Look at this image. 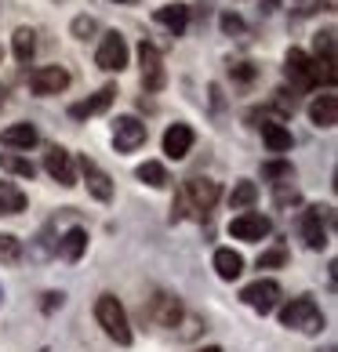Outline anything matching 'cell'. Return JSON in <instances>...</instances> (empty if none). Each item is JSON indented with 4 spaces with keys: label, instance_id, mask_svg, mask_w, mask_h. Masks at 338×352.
Wrapping results in <instances>:
<instances>
[{
    "label": "cell",
    "instance_id": "obj_1",
    "mask_svg": "<svg viewBox=\"0 0 338 352\" xmlns=\"http://www.w3.org/2000/svg\"><path fill=\"white\" fill-rule=\"evenodd\" d=\"M95 320H98V327L106 331L116 345H131V323H127V312H124V305L116 302L113 294H98Z\"/></svg>",
    "mask_w": 338,
    "mask_h": 352
},
{
    "label": "cell",
    "instance_id": "obj_2",
    "mask_svg": "<svg viewBox=\"0 0 338 352\" xmlns=\"http://www.w3.org/2000/svg\"><path fill=\"white\" fill-rule=\"evenodd\" d=\"M280 323H284L288 331L317 334V331L324 327V312L317 309L313 298H291V302L280 309Z\"/></svg>",
    "mask_w": 338,
    "mask_h": 352
},
{
    "label": "cell",
    "instance_id": "obj_3",
    "mask_svg": "<svg viewBox=\"0 0 338 352\" xmlns=\"http://www.w3.org/2000/svg\"><path fill=\"white\" fill-rule=\"evenodd\" d=\"M284 73H288V80L298 91H309V87L317 84V66H313V58H309L302 47H291L288 51V58H284Z\"/></svg>",
    "mask_w": 338,
    "mask_h": 352
},
{
    "label": "cell",
    "instance_id": "obj_4",
    "mask_svg": "<svg viewBox=\"0 0 338 352\" xmlns=\"http://www.w3.org/2000/svg\"><path fill=\"white\" fill-rule=\"evenodd\" d=\"M240 298H244V305H251L255 312L266 316V312H273L277 302H280V283L277 280H255L240 291Z\"/></svg>",
    "mask_w": 338,
    "mask_h": 352
},
{
    "label": "cell",
    "instance_id": "obj_5",
    "mask_svg": "<svg viewBox=\"0 0 338 352\" xmlns=\"http://www.w3.org/2000/svg\"><path fill=\"white\" fill-rule=\"evenodd\" d=\"M229 232L237 240H248V243H258V240H266L269 232H273V221L266 214H258V211H244L229 221Z\"/></svg>",
    "mask_w": 338,
    "mask_h": 352
},
{
    "label": "cell",
    "instance_id": "obj_6",
    "mask_svg": "<svg viewBox=\"0 0 338 352\" xmlns=\"http://www.w3.org/2000/svg\"><path fill=\"white\" fill-rule=\"evenodd\" d=\"M142 142H146V124H142L138 116H116V124H113L116 153H135Z\"/></svg>",
    "mask_w": 338,
    "mask_h": 352
},
{
    "label": "cell",
    "instance_id": "obj_7",
    "mask_svg": "<svg viewBox=\"0 0 338 352\" xmlns=\"http://www.w3.org/2000/svg\"><path fill=\"white\" fill-rule=\"evenodd\" d=\"M95 62L106 73H120L127 66V44H124V36L120 33H106V36H102V44L95 51Z\"/></svg>",
    "mask_w": 338,
    "mask_h": 352
},
{
    "label": "cell",
    "instance_id": "obj_8",
    "mask_svg": "<svg viewBox=\"0 0 338 352\" xmlns=\"http://www.w3.org/2000/svg\"><path fill=\"white\" fill-rule=\"evenodd\" d=\"M215 200H218V182H211V178H189L186 186H182V204L178 207L193 204L197 211H211Z\"/></svg>",
    "mask_w": 338,
    "mask_h": 352
},
{
    "label": "cell",
    "instance_id": "obj_9",
    "mask_svg": "<svg viewBox=\"0 0 338 352\" xmlns=\"http://www.w3.org/2000/svg\"><path fill=\"white\" fill-rule=\"evenodd\" d=\"M30 87L33 95H59V91L70 87V73L62 66H36L30 73Z\"/></svg>",
    "mask_w": 338,
    "mask_h": 352
},
{
    "label": "cell",
    "instance_id": "obj_10",
    "mask_svg": "<svg viewBox=\"0 0 338 352\" xmlns=\"http://www.w3.org/2000/svg\"><path fill=\"white\" fill-rule=\"evenodd\" d=\"M138 66H142V87L146 91H160L164 87V62H160V51L142 41L138 44Z\"/></svg>",
    "mask_w": 338,
    "mask_h": 352
},
{
    "label": "cell",
    "instance_id": "obj_11",
    "mask_svg": "<svg viewBox=\"0 0 338 352\" xmlns=\"http://www.w3.org/2000/svg\"><path fill=\"white\" fill-rule=\"evenodd\" d=\"M44 171L59 182V186H66V189H73L76 186V171H73V156L66 153V149H47L44 153Z\"/></svg>",
    "mask_w": 338,
    "mask_h": 352
},
{
    "label": "cell",
    "instance_id": "obj_12",
    "mask_svg": "<svg viewBox=\"0 0 338 352\" xmlns=\"http://www.w3.org/2000/svg\"><path fill=\"white\" fill-rule=\"evenodd\" d=\"M302 240H306L309 251H324V247H328V226H324L320 207H309L302 214Z\"/></svg>",
    "mask_w": 338,
    "mask_h": 352
},
{
    "label": "cell",
    "instance_id": "obj_13",
    "mask_svg": "<svg viewBox=\"0 0 338 352\" xmlns=\"http://www.w3.org/2000/svg\"><path fill=\"white\" fill-rule=\"evenodd\" d=\"M81 171H84V182H87L91 197L106 204V200L113 197V182H109V175L102 171V167H98L95 160H87V156H84V160H81Z\"/></svg>",
    "mask_w": 338,
    "mask_h": 352
},
{
    "label": "cell",
    "instance_id": "obj_14",
    "mask_svg": "<svg viewBox=\"0 0 338 352\" xmlns=\"http://www.w3.org/2000/svg\"><path fill=\"white\" fill-rule=\"evenodd\" d=\"M113 98H116V87H102L91 98H84V102H73L70 116H73V120H87V116H95V113H106Z\"/></svg>",
    "mask_w": 338,
    "mask_h": 352
},
{
    "label": "cell",
    "instance_id": "obj_15",
    "mask_svg": "<svg viewBox=\"0 0 338 352\" xmlns=\"http://www.w3.org/2000/svg\"><path fill=\"white\" fill-rule=\"evenodd\" d=\"M193 149V127L189 124H175L164 131V153L171 156V160H182Z\"/></svg>",
    "mask_w": 338,
    "mask_h": 352
},
{
    "label": "cell",
    "instance_id": "obj_16",
    "mask_svg": "<svg viewBox=\"0 0 338 352\" xmlns=\"http://www.w3.org/2000/svg\"><path fill=\"white\" fill-rule=\"evenodd\" d=\"M309 120H313L317 127H324V131H331V127L338 124V98L331 95H320L313 106H309Z\"/></svg>",
    "mask_w": 338,
    "mask_h": 352
},
{
    "label": "cell",
    "instance_id": "obj_17",
    "mask_svg": "<svg viewBox=\"0 0 338 352\" xmlns=\"http://www.w3.org/2000/svg\"><path fill=\"white\" fill-rule=\"evenodd\" d=\"M0 142L11 146V149H33L36 142H41V135H36L33 124H11V127L0 131Z\"/></svg>",
    "mask_w": 338,
    "mask_h": 352
},
{
    "label": "cell",
    "instance_id": "obj_18",
    "mask_svg": "<svg viewBox=\"0 0 338 352\" xmlns=\"http://www.w3.org/2000/svg\"><path fill=\"white\" fill-rule=\"evenodd\" d=\"M157 19L160 25H167L171 30V36H182L186 33V25H189V8L186 4H164V8H157Z\"/></svg>",
    "mask_w": 338,
    "mask_h": 352
},
{
    "label": "cell",
    "instance_id": "obj_19",
    "mask_svg": "<svg viewBox=\"0 0 338 352\" xmlns=\"http://www.w3.org/2000/svg\"><path fill=\"white\" fill-rule=\"evenodd\" d=\"M84 251H87V232H84L81 226H73L66 236L59 240V254L66 258V262H81Z\"/></svg>",
    "mask_w": 338,
    "mask_h": 352
},
{
    "label": "cell",
    "instance_id": "obj_20",
    "mask_svg": "<svg viewBox=\"0 0 338 352\" xmlns=\"http://www.w3.org/2000/svg\"><path fill=\"white\" fill-rule=\"evenodd\" d=\"M215 272L222 280H237L244 272V258L233 251V247H218V251H215Z\"/></svg>",
    "mask_w": 338,
    "mask_h": 352
},
{
    "label": "cell",
    "instance_id": "obj_21",
    "mask_svg": "<svg viewBox=\"0 0 338 352\" xmlns=\"http://www.w3.org/2000/svg\"><path fill=\"white\" fill-rule=\"evenodd\" d=\"M25 211V192L15 182H0V214H19Z\"/></svg>",
    "mask_w": 338,
    "mask_h": 352
},
{
    "label": "cell",
    "instance_id": "obj_22",
    "mask_svg": "<svg viewBox=\"0 0 338 352\" xmlns=\"http://www.w3.org/2000/svg\"><path fill=\"white\" fill-rule=\"evenodd\" d=\"M262 142H266L273 153H288V149H291V131H288L284 124L266 120V124H262Z\"/></svg>",
    "mask_w": 338,
    "mask_h": 352
},
{
    "label": "cell",
    "instance_id": "obj_23",
    "mask_svg": "<svg viewBox=\"0 0 338 352\" xmlns=\"http://www.w3.org/2000/svg\"><path fill=\"white\" fill-rule=\"evenodd\" d=\"M178 316H182V309H178L175 298H167V294L153 298V320H157V323H164V327H175Z\"/></svg>",
    "mask_w": 338,
    "mask_h": 352
},
{
    "label": "cell",
    "instance_id": "obj_24",
    "mask_svg": "<svg viewBox=\"0 0 338 352\" xmlns=\"http://www.w3.org/2000/svg\"><path fill=\"white\" fill-rule=\"evenodd\" d=\"M11 47H15V58L19 62H30L33 51H36V33L30 30V25H19L15 36H11Z\"/></svg>",
    "mask_w": 338,
    "mask_h": 352
},
{
    "label": "cell",
    "instance_id": "obj_25",
    "mask_svg": "<svg viewBox=\"0 0 338 352\" xmlns=\"http://www.w3.org/2000/svg\"><path fill=\"white\" fill-rule=\"evenodd\" d=\"M0 171H11V175H19V178H33L36 167L25 160V156H19V153H0Z\"/></svg>",
    "mask_w": 338,
    "mask_h": 352
},
{
    "label": "cell",
    "instance_id": "obj_26",
    "mask_svg": "<svg viewBox=\"0 0 338 352\" xmlns=\"http://www.w3.org/2000/svg\"><path fill=\"white\" fill-rule=\"evenodd\" d=\"M146 186H153V189H164L167 186V171H164V164H157V160H146V164H138V171H135Z\"/></svg>",
    "mask_w": 338,
    "mask_h": 352
},
{
    "label": "cell",
    "instance_id": "obj_27",
    "mask_svg": "<svg viewBox=\"0 0 338 352\" xmlns=\"http://www.w3.org/2000/svg\"><path fill=\"white\" fill-rule=\"evenodd\" d=\"M255 197H258L255 182H237V186H233V192H229V207H233V211H240V207H251Z\"/></svg>",
    "mask_w": 338,
    "mask_h": 352
},
{
    "label": "cell",
    "instance_id": "obj_28",
    "mask_svg": "<svg viewBox=\"0 0 338 352\" xmlns=\"http://www.w3.org/2000/svg\"><path fill=\"white\" fill-rule=\"evenodd\" d=\"M313 51H317L313 58H320V62H335V30H324V33H317Z\"/></svg>",
    "mask_w": 338,
    "mask_h": 352
},
{
    "label": "cell",
    "instance_id": "obj_29",
    "mask_svg": "<svg viewBox=\"0 0 338 352\" xmlns=\"http://www.w3.org/2000/svg\"><path fill=\"white\" fill-rule=\"evenodd\" d=\"M22 258V240L11 232H0V262H19Z\"/></svg>",
    "mask_w": 338,
    "mask_h": 352
},
{
    "label": "cell",
    "instance_id": "obj_30",
    "mask_svg": "<svg viewBox=\"0 0 338 352\" xmlns=\"http://www.w3.org/2000/svg\"><path fill=\"white\" fill-rule=\"evenodd\" d=\"M284 262H288V251H284V247H273V251H266L262 258H258V269H277Z\"/></svg>",
    "mask_w": 338,
    "mask_h": 352
},
{
    "label": "cell",
    "instance_id": "obj_31",
    "mask_svg": "<svg viewBox=\"0 0 338 352\" xmlns=\"http://www.w3.org/2000/svg\"><path fill=\"white\" fill-rule=\"evenodd\" d=\"M262 178H291V164L288 160H269V164H262Z\"/></svg>",
    "mask_w": 338,
    "mask_h": 352
},
{
    "label": "cell",
    "instance_id": "obj_32",
    "mask_svg": "<svg viewBox=\"0 0 338 352\" xmlns=\"http://www.w3.org/2000/svg\"><path fill=\"white\" fill-rule=\"evenodd\" d=\"M98 25H95V19L91 15H81V19H73V36H81V41H87L91 33H95Z\"/></svg>",
    "mask_w": 338,
    "mask_h": 352
},
{
    "label": "cell",
    "instance_id": "obj_33",
    "mask_svg": "<svg viewBox=\"0 0 338 352\" xmlns=\"http://www.w3.org/2000/svg\"><path fill=\"white\" fill-rule=\"evenodd\" d=\"M218 25H222V33H244V19L233 15V11H226V15L218 19Z\"/></svg>",
    "mask_w": 338,
    "mask_h": 352
},
{
    "label": "cell",
    "instance_id": "obj_34",
    "mask_svg": "<svg viewBox=\"0 0 338 352\" xmlns=\"http://www.w3.org/2000/svg\"><path fill=\"white\" fill-rule=\"evenodd\" d=\"M229 69H233V76H237V80H251V76H255L251 62H237V66H229Z\"/></svg>",
    "mask_w": 338,
    "mask_h": 352
},
{
    "label": "cell",
    "instance_id": "obj_35",
    "mask_svg": "<svg viewBox=\"0 0 338 352\" xmlns=\"http://www.w3.org/2000/svg\"><path fill=\"white\" fill-rule=\"evenodd\" d=\"M277 204H298V189H277Z\"/></svg>",
    "mask_w": 338,
    "mask_h": 352
},
{
    "label": "cell",
    "instance_id": "obj_36",
    "mask_svg": "<svg viewBox=\"0 0 338 352\" xmlns=\"http://www.w3.org/2000/svg\"><path fill=\"white\" fill-rule=\"evenodd\" d=\"M55 305H62V294H55V291H51V294H44V312H51Z\"/></svg>",
    "mask_w": 338,
    "mask_h": 352
},
{
    "label": "cell",
    "instance_id": "obj_37",
    "mask_svg": "<svg viewBox=\"0 0 338 352\" xmlns=\"http://www.w3.org/2000/svg\"><path fill=\"white\" fill-rule=\"evenodd\" d=\"M200 352H222V349H218V345H211V349H200Z\"/></svg>",
    "mask_w": 338,
    "mask_h": 352
},
{
    "label": "cell",
    "instance_id": "obj_38",
    "mask_svg": "<svg viewBox=\"0 0 338 352\" xmlns=\"http://www.w3.org/2000/svg\"><path fill=\"white\" fill-rule=\"evenodd\" d=\"M0 106H4V87H0Z\"/></svg>",
    "mask_w": 338,
    "mask_h": 352
},
{
    "label": "cell",
    "instance_id": "obj_39",
    "mask_svg": "<svg viewBox=\"0 0 338 352\" xmlns=\"http://www.w3.org/2000/svg\"><path fill=\"white\" fill-rule=\"evenodd\" d=\"M116 4H135V0H116Z\"/></svg>",
    "mask_w": 338,
    "mask_h": 352
},
{
    "label": "cell",
    "instance_id": "obj_40",
    "mask_svg": "<svg viewBox=\"0 0 338 352\" xmlns=\"http://www.w3.org/2000/svg\"><path fill=\"white\" fill-rule=\"evenodd\" d=\"M0 302H4V291H0Z\"/></svg>",
    "mask_w": 338,
    "mask_h": 352
}]
</instances>
